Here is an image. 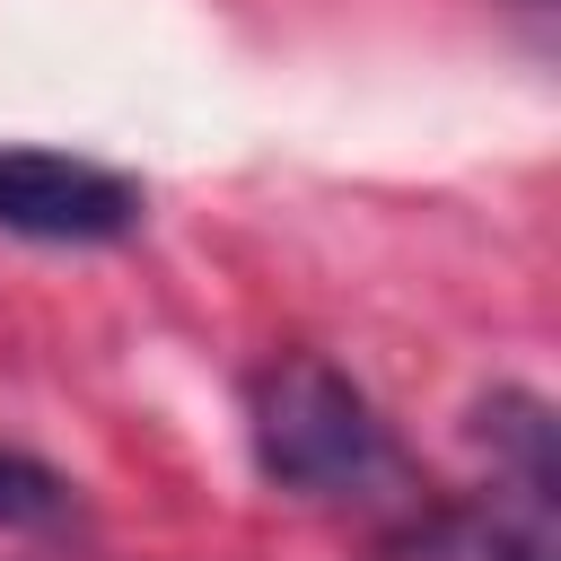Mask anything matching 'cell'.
<instances>
[{
    "instance_id": "obj_1",
    "label": "cell",
    "mask_w": 561,
    "mask_h": 561,
    "mask_svg": "<svg viewBox=\"0 0 561 561\" xmlns=\"http://www.w3.org/2000/svg\"><path fill=\"white\" fill-rule=\"evenodd\" d=\"M254 465L280 482V491H307V500H342V491H368L394 447H386V421L377 403L333 368V359H272L254 377Z\"/></svg>"
},
{
    "instance_id": "obj_2",
    "label": "cell",
    "mask_w": 561,
    "mask_h": 561,
    "mask_svg": "<svg viewBox=\"0 0 561 561\" xmlns=\"http://www.w3.org/2000/svg\"><path fill=\"white\" fill-rule=\"evenodd\" d=\"M0 228L35 237V245H105V237L140 228V184L96 158L0 140Z\"/></svg>"
},
{
    "instance_id": "obj_3",
    "label": "cell",
    "mask_w": 561,
    "mask_h": 561,
    "mask_svg": "<svg viewBox=\"0 0 561 561\" xmlns=\"http://www.w3.org/2000/svg\"><path fill=\"white\" fill-rule=\"evenodd\" d=\"M377 561H561V491L491 482L377 535Z\"/></svg>"
},
{
    "instance_id": "obj_5",
    "label": "cell",
    "mask_w": 561,
    "mask_h": 561,
    "mask_svg": "<svg viewBox=\"0 0 561 561\" xmlns=\"http://www.w3.org/2000/svg\"><path fill=\"white\" fill-rule=\"evenodd\" d=\"M70 517H79L70 482H61L53 465L0 447V535H53V526H70Z\"/></svg>"
},
{
    "instance_id": "obj_6",
    "label": "cell",
    "mask_w": 561,
    "mask_h": 561,
    "mask_svg": "<svg viewBox=\"0 0 561 561\" xmlns=\"http://www.w3.org/2000/svg\"><path fill=\"white\" fill-rule=\"evenodd\" d=\"M517 9H552V0H517Z\"/></svg>"
},
{
    "instance_id": "obj_4",
    "label": "cell",
    "mask_w": 561,
    "mask_h": 561,
    "mask_svg": "<svg viewBox=\"0 0 561 561\" xmlns=\"http://www.w3.org/2000/svg\"><path fill=\"white\" fill-rule=\"evenodd\" d=\"M473 438L491 447L500 482H517V491H561V421H552L543 394L500 386V394L473 412Z\"/></svg>"
}]
</instances>
